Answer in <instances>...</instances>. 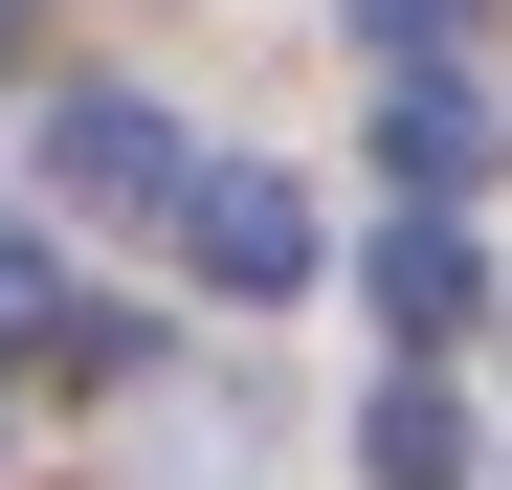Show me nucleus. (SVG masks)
<instances>
[{"label": "nucleus", "instance_id": "1", "mask_svg": "<svg viewBox=\"0 0 512 490\" xmlns=\"http://www.w3.org/2000/svg\"><path fill=\"white\" fill-rule=\"evenodd\" d=\"M179 268H201L223 312H268V290H312V201L268 179V156H201V179H179Z\"/></svg>", "mask_w": 512, "mask_h": 490}, {"label": "nucleus", "instance_id": "2", "mask_svg": "<svg viewBox=\"0 0 512 490\" xmlns=\"http://www.w3.org/2000/svg\"><path fill=\"white\" fill-rule=\"evenodd\" d=\"M45 179H67V201H112V223H179L201 134L156 112V90H67V112H45Z\"/></svg>", "mask_w": 512, "mask_h": 490}, {"label": "nucleus", "instance_id": "3", "mask_svg": "<svg viewBox=\"0 0 512 490\" xmlns=\"http://www.w3.org/2000/svg\"><path fill=\"white\" fill-rule=\"evenodd\" d=\"M490 156H512V134H490V90H468V45H446V67H379V179H401V201H468Z\"/></svg>", "mask_w": 512, "mask_h": 490}, {"label": "nucleus", "instance_id": "4", "mask_svg": "<svg viewBox=\"0 0 512 490\" xmlns=\"http://www.w3.org/2000/svg\"><path fill=\"white\" fill-rule=\"evenodd\" d=\"M379 312H401L423 357H446L468 312H490V268H468V223H446V201H423V223H379Z\"/></svg>", "mask_w": 512, "mask_h": 490}, {"label": "nucleus", "instance_id": "5", "mask_svg": "<svg viewBox=\"0 0 512 490\" xmlns=\"http://www.w3.org/2000/svg\"><path fill=\"white\" fill-rule=\"evenodd\" d=\"M357 468H379V490H468V401H446V379H379V401H357Z\"/></svg>", "mask_w": 512, "mask_h": 490}, {"label": "nucleus", "instance_id": "6", "mask_svg": "<svg viewBox=\"0 0 512 490\" xmlns=\"http://www.w3.org/2000/svg\"><path fill=\"white\" fill-rule=\"evenodd\" d=\"M357 23H379V67H446V45L490 23V0H357Z\"/></svg>", "mask_w": 512, "mask_h": 490}, {"label": "nucleus", "instance_id": "7", "mask_svg": "<svg viewBox=\"0 0 512 490\" xmlns=\"http://www.w3.org/2000/svg\"><path fill=\"white\" fill-rule=\"evenodd\" d=\"M23 335H67V268H45V245H0V357H23Z\"/></svg>", "mask_w": 512, "mask_h": 490}, {"label": "nucleus", "instance_id": "8", "mask_svg": "<svg viewBox=\"0 0 512 490\" xmlns=\"http://www.w3.org/2000/svg\"><path fill=\"white\" fill-rule=\"evenodd\" d=\"M0 45H23V0H0Z\"/></svg>", "mask_w": 512, "mask_h": 490}]
</instances>
